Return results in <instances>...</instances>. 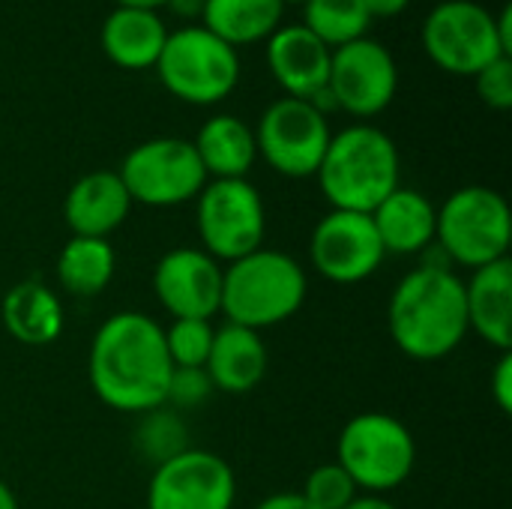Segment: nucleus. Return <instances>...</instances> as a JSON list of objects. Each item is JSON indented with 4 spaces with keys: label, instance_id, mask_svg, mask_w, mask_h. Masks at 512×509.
<instances>
[{
    "label": "nucleus",
    "instance_id": "f257e3e1",
    "mask_svg": "<svg viewBox=\"0 0 512 509\" xmlns=\"http://www.w3.org/2000/svg\"><path fill=\"white\" fill-rule=\"evenodd\" d=\"M171 357L162 324L144 312H114L99 324L87 354V378L99 402L123 414L165 405Z\"/></svg>",
    "mask_w": 512,
    "mask_h": 509
},
{
    "label": "nucleus",
    "instance_id": "f03ea898",
    "mask_svg": "<svg viewBox=\"0 0 512 509\" xmlns=\"http://www.w3.org/2000/svg\"><path fill=\"white\" fill-rule=\"evenodd\" d=\"M387 327L396 348L417 363L450 357L471 333L465 279L453 267L426 264L405 273L387 303Z\"/></svg>",
    "mask_w": 512,
    "mask_h": 509
},
{
    "label": "nucleus",
    "instance_id": "7ed1b4c3",
    "mask_svg": "<svg viewBox=\"0 0 512 509\" xmlns=\"http://www.w3.org/2000/svg\"><path fill=\"white\" fill-rule=\"evenodd\" d=\"M315 177L330 210L372 213L402 186L399 147L384 129L354 123L330 138Z\"/></svg>",
    "mask_w": 512,
    "mask_h": 509
},
{
    "label": "nucleus",
    "instance_id": "20e7f679",
    "mask_svg": "<svg viewBox=\"0 0 512 509\" xmlns=\"http://www.w3.org/2000/svg\"><path fill=\"white\" fill-rule=\"evenodd\" d=\"M309 294V276L297 258L279 249H255L222 273L219 315L255 333L294 318Z\"/></svg>",
    "mask_w": 512,
    "mask_h": 509
},
{
    "label": "nucleus",
    "instance_id": "39448f33",
    "mask_svg": "<svg viewBox=\"0 0 512 509\" xmlns=\"http://www.w3.org/2000/svg\"><path fill=\"white\" fill-rule=\"evenodd\" d=\"M336 465L351 477L360 495H387L414 474L417 441L393 414L363 411L342 426Z\"/></svg>",
    "mask_w": 512,
    "mask_h": 509
},
{
    "label": "nucleus",
    "instance_id": "423d86ee",
    "mask_svg": "<svg viewBox=\"0 0 512 509\" xmlns=\"http://www.w3.org/2000/svg\"><path fill=\"white\" fill-rule=\"evenodd\" d=\"M512 213L507 198L489 186H462L438 207L435 246L450 267H486L510 258Z\"/></svg>",
    "mask_w": 512,
    "mask_h": 509
},
{
    "label": "nucleus",
    "instance_id": "0eeeda50",
    "mask_svg": "<svg viewBox=\"0 0 512 509\" xmlns=\"http://www.w3.org/2000/svg\"><path fill=\"white\" fill-rule=\"evenodd\" d=\"M153 69L159 72L162 87L189 105H216L228 99L240 81L237 48L213 36L204 24L168 30Z\"/></svg>",
    "mask_w": 512,
    "mask_h": 509
},
{
    "label": "nucleus",
    "instance_id": "6e6552de",
    "mask_svg": "<svg viewBox=\"0 0 512 509\" xmlns=\"http://www.w3.org/2000/svg\"><path fill=\"white\" fill-rule=\"evenodd\" d=\"M195 228L201 249L222 267L261 249L267 237V207L249 177L207 180L195 198Z\"/></svg>",
    "mask_w": 512,
    "mask_h": 509
},
{
    "label": "nucleus",
    "instance_id": "1a4fd4ad",
    "mask_svg": "<svg viewBox=\"0 0 512 509\" xmlns=\"http://www.w3.org/2000/svg\"><path fill=\"white\" fill-rule=\"evenodd\" d=\"M120 180L132 204L177 207L198 198L207 186V171L186 138H150L123 156Z\"/></svg>",
    "mask_w": 512,
    "mask_h": 509
},
{
    "label": "nucleus",
    "instance_id": "9d476101",
    "mask_svg": "<svg viewBox=\"0 0 512 509\" xmlns=\"http://www.w3.org/2000/svg\"><path fill=\"white\" fill-rule=\"evenodd\" d=\"M333 132L327 114L306 99L282 96L264 108L255 126L258 156L282 177L306 180L315 177L327 153Z\"/></svg>",
    "mask_w": 512,
    "mask_h": 509
},
{
    "label": "nucleus",
    "instance_id": "9b49d317",
    "mask_svg": "<svg viewBox=\"0 0 512 509\" xmlns=\"http://www.w3.org/2000/svg\"><path fill=\"white\" fill-rule=\"evenodd\" d=\"M423 48L429 60L450 75H477L504 57L495 15L474 0H444L423 21Z\"/></svg>",
    "mask_w": 512,
    "mask_h": 509
},
{
    "label": "nucleus",
    "instance_id": "f8f14e48",
    "mask_svg": "<svg viewBox=\"0 0 512 509\" xmlns=\"http://www.w3.org/2000/svg\"><path fill=\"white\" fill-rule=\"evenodd\" d=\"M327 90L336 108L348 111L351 117H378L399 90V66L393 51L369 36L333 48Z\"/></svg>",
    "mask_w": 512,
    "mask_h": 509
},
{
    "label": "nucleus",
    "instance_id": "ddd939ff",
    "mask_svg": "<svg viewBox=\"0 0 512 509\" xmlns=\"http://www.w3.org/2000/svg\"><path fill=\"white\" fill-rule=\"evenodd\" d=\"M384 258L387 252L369 213L330 210L312 228L309 261L333 285L366 282L381 270Z\"/></svg>",
    "mask_w": 512,
    "mask_h": 509
},
{
    "label": "nucleus",
    "instance_id": "4468645a",
    "mask_svg": "<svg viewBox=\"0 0 512 509\" xmlns=\"http://www.w3.org/2000/svg\"><path fill=\"white\" fill-rule=\"evenodd\" d=\"M237 477L210 450H183L153 468L147 509H234Z\"/></svg>",
    "mask_w": 512,
    "mask_h": 509
},
{
    "label": "nucleus",
    "instance_id": "2eb2a0df",
    "mask_svg": "<svg viewBox=\"0 0 512 509\" xmlns=\"http://www.w3.org/2000/svg\"><path fill=\"white\" fill-rule=\"evenodd\" d=\"M225 267L201 246H177L153 267V294L171 318L213 321L222 303Z\"/></svg>",
    "mask_w": 512,
    "mask_h": 509
},
{
    "label": "nucleus",
    "instance_id": "dca6fc26",
    "mask_svg": "<svg viewBox=\"0 0 512 509\" xmlns=\"http://www.w3.org/2000/svg\"><path fill=\"white\" fill-rule=\"evenodd\" d=\"M330 57L333 48H327L312 30L303 24L279 27L267 39V66L276 84L291 99H312L327 87L330 78Z\"/></svg>",
    "mask_w": 512,
    "mask_h": 509
},
{
    "label": "nucleus",
    "instance_id": "f3484780",
    "mask_svg": "<svg viewBox=\"0 0 512 509\" xmlns=\"http://www.w3.org/2000/svg\"><path fill=\"white\" fill-rule=\"evenodd\" d=\"M132 213V198L117 171H90L78 177L63 201V219L72 237L114 234Z\"/></svg>",
    "mask_w": 512,
    "mask_h": 509
},
{
    "label": "nucleus",
    "instance_id": "a211bd4d",
    "mask_svg": "<svg viewBox=\"0 0 512 509\" xmlns=\"http://www.w3.org/2000/svg\"><path fill=\"white\" fill-rule=\"evenodd\" d=\"M468 330L498 354L512 351V261L501 258L471 270L465 282Z\"/></svg>",
    "mask_w": 512,
    "mask_h": 509
},
{
    "label": "nucleus",
    "instance_id": "6ab92c4d",
    "mask_svg": "<svg viewBox=\"0 0 512 509\" xmlns=\"http://www.w3.org/2000/svg\"><path fill=\"white\" fill-rule=\"evenodd\" d=\"M372 225L387 255H423L435 243L438 207L417 189H393L372 213Z\"/></svg>",
    "mask_w": 512,
    "mask_h": 509
},
{
    "label": "nucleus",
    "instance_id": "aec40b11",
    "mask_svg": "<svg viewBox=\"0 0 512 509\" xmlns=\"http://www.w3.org/2000/svg\"><path fill=\"white\" fill-rule=\"evenodd\" d=\"M267 363H270V354H267L261 333L225 321L213 333V348H210L204 372L213 390L228 393V396H243V393H252L264 381Z\"/></svg>",
    "mask_w": 512,
    "mask_h": 509
},
{
    "label": "nucleus",
    "instance_id": "412c9836",
    "mask_svg": "<svg viewBox=\"0 0 512 509\" xmlns=\"http://www.w3.org/2000/svg\"><path fill=\"white\" fill-rule=\"evenodd\" d=\"M168 39V27L156 12L114 6L102 21V51L105 57L129 72L153 69Z\"/></svg>",
    "mask_w": 512,
    "mask_h": 509
},
{
    "label": "nucleus",
    "instance_id": "4be33fe9",
    "mask_svg": "<svg viewBox=\"0 0 512 509\" xmlns=\"http://www.w3.org/2000/svg\"><path fill=\"white\" fill-rule=\"evenodd\" d=\"M0 321L15 342L45 348L63 336L66 315L60 297L45 282L27 279L6 291L0 303Z\"/></svg>",
    "mask_w": 512,
    "mask_h": 509
},
{
    "label": "nucleus",
    "instance_id": "5701e85b",
    "mask_svg": "<svg viewBox=\"0 0 512 509\" xmlns=\"http://www.w3.org/2000/svg\"><path fill=\"white\" fill-rule=\"evenodd\" d=\"M192 147L207 171V180H240L249 177L258 147L255 129L234 114H213L201 123Z\"/></svg>",
    "mask_w": 512,
    "mask_h": 509
},
{
    "label": "nucleus",
    "instance_id": "b1692460",
    "mask_svg": "<svg viewBox=\"0 0 512 509\" xmlns=\"http://www.w3.org/2000/svg\"><path fill=\"white\" fill-rule=\"evenodd\" d=\"M282 0H204V27L231 48L267 42L282 24Z\"/></svg>",
    "mask_w": 512,
    "mask_h": 509
},
{
    "label": "nucleus",
    "instance_id": "393cba45",
    "mask_svg": "<svg viewBox=\"0 0 512 509\" xmlns=\"http://www.w3.org/2000/svg\"><path fill=\"white\" fill-rule=\"evenodd\" d=\"M117 273V252L102 237H69L57 255V282L72 297L102 294Z\"/></svg>",
    "mask_w": 512,
    "mask_h": 509
},
{
    "label": "nucleus",
    "instance_id": "a878e982",
    "mask_svg": "<svg viewBox=\"0 0 512 509\" xmlns=\"http://www.w3.org/2000/svg\"><path fill=\"white\" fill-rule=\"evenodd\" d=\"M369 12L363 0H306L303 27L312 30L327 48H342L369 36Z\"/></svg>",
    "mask_w": 512,
    "mask_h": 509
},
{
    "label": "nucleus",
    "instance_id": "bb28decb",
    "mask_svg": "<svg viewBox=\"0 0 512 509\" xmlns=\"http://www.w3.org/2000/svg\"><path fill=\"white\" fill-rule=\"evenodd\" d=\"M135 450L153 468L180 456L183 450H189V429H186V420L180 417V411L159 405V408L141 414V423L135 429Z\"/></svg>",
    "mask_w": 512,
    "mask_h": 509
},
{
    "label": "nucleus",
    "instance_id": "cd10ccee",
    "mask_svg": "<svg viewBox=\"0 0 512 509\" xmlns=\"http://www.w3.org/2000/svg\"><path fill=\"white\" fill-rule=\"evenodd\" d=\"M165 333V348L171 357L174 369H204L210 348H213V333L216 327L201 318H174Z\"/></svg>",
    "mask_w": 512,
    "mask_h": 509
},
{
    "label": "nucleus",
    "instance_id": "c85d7f7f",
    "mask_svg": "<svg viewBox=\"0 0 512 509\" xmlns=\"http://www.w3.org/2000/svg\"><path fill=\"white\" fill-rule=\"evenodd\" d=\"M300 495L315 509H345L360 492L351 483V477L336 462H330V465H318L306 477V486Z\"/></svg>",
    "mask_w": 512,
    "mask_h": 509
},
{
    "label": "nucleus",
    "instance_id": "c756f323",
    "mask_svg": "<svg viewBox=\"0 0 512 509\" xmlns=\"http://www.w3.org/2000/svg\"><path fill=\"white\" fill-rule=\"evenodd\" d=\"M213 384L204 369H174L168 390H165V405L174 411H189L204 405L213 396Z\"/></svg>",
    "mask_w": 512,
    "mask_h": 509
},
{
    "label": "nucleus",
    "instance_id": "7c9ffc66",
    "mask_svg": "<svg viewBox=\"0 0 512 509\" xmlns=\"http://www.w3.org/2000/svg\"><path fill=\"white\" fill-rule=\"evenodd\" d=\"M474 87L477 96L495 108V111H510L512 108V57L504 54L498 60H492L489 66H483L474 75Z\"/></svg>",
    "mask_w": 512,
    "mask_h": 509
},
{
    "label": "nucleus",
    "instance_id": "2f4dec72",
    "mask_svg": "<svg viewBox=\"0 0 512 509\" xmlns=\"http://www.w3.org/2000/svg\"><path fill=\"white\" fill-rule=\"evenodd\" d=\"M492 399L501 414H512V351H504L492 369Z\"/></svg>",
    "mask_w": 512,
    "mask_h": 509
},
{
    "label": "nucleus",
    "instance_id": "473e14b6",
    "mask_svg": "<svg viewBox=\"0 0 512 509\" xmlns=\"http://www.w3.org/2000/svg\"><path fill=\"white\" fill-rule=\"evenodd\" d=\"M252 509H315L309 507V501L300 492H276L264 501H258Z\"/></svg>",
    "mask_w": 512,
    "mask_h": 509
},
{
    "label": "nucleus",
    "instance_id": "72a5a7b5",
    "mask_svg": "<svg viewBox=\"0 0 512 509\" xmlns=\"http://www.w3.org/2000/svg\"><path fill=\"white\" fill-rule=\"evenodd\" d=\"M411 0H363L369 18H396L408 9Z\"/></svg>",
    "mask_w": 512,
    "mask_h": 509
},
{
    "label": "nucleus",
    "instance_id": "f704fd0d",
    "mask_svg": "<svg viewBox=\"0 0 512 509\" xmlns=\"http://www.w3.org/2000/svg\"><path fill=\"white\" fill-rule=\"evenodd\" d=\"M495 30H498L501 48L512 57V3H504L501 12L495 15Z\"/></svg>",
    "mask_w": 512,
    "mask_h": 509
},
{
    "label": "nucleus",
    "instance_id": "c9c22d12",
    "mask_svg": "<svg viewBox=\"0 0 512 509\" xmlns=\"http://www.w3.org/2000/svg\"><path fill=\"white\" fill-rule=\"evenodd\" d=\"M345 509H399L393 507L384 495H357Z\"/></svg>",
    "mask_w": 512,
    "mask_h": 509
},
{
    "label": "nucleus",
    "instance_id": "e433bc0d",
    "mask_svg": "<svg viewBox=\"0 0 512 509\" xmlns=\"http://www.w3.org/2000/svg\"><path fill=\"white\" fill-rule=\"evenodd\" d=\"M168 6H171L177 15H183V18H195V15H201L204 0H168Z\"/></svg>",
    "mask_w": 512,
    "mask_h": 509
},
{
    "label": "nucleus",
    "instance_id": "4c0bfd02",
    "mask_svg": "<svg viewBox=\"0 0 512 509\" xmlns=\"http://www.w3.org/2000/svg\"><path fill=\"white\" fill-rule=\"evenodd\" d=\"M117 6H126V9H147V12H156L162 6H168V0H114Z\"/></svg>",
    "mask_w": 512,
    "mask_h": 509
},
{
    "label": "nucleus",
    "instance_id": "58836bf2",
    "mask_svg": "<svg viewBox=\"0 0 512 509\" xmlns=\"http://www.w3.org/2000/svg\"><path fill=\"white\" fill-rule=\"evenodd\" d=\"M0 509H21L18 507V498H15V492L0 480Z\"/></svg>",
    "mask_w": 512,
    "mask_h": 509
},
{
    "label": "nucleus",
    "instance_id": "ea45409f",
    "mask_svg": "<svg viewBox=\"0 0 512 509\" xmlns=\"http://www.w3.org/2000/svg\"><path fill=\"white\" fill-rule=\"evenodd\" d=\"M282 3H285V6H288V3H300V6H303L306 0H282Z\"/></svg>",
    "mask_w": 512,
    "mask_h": 509
}]
</instances>
